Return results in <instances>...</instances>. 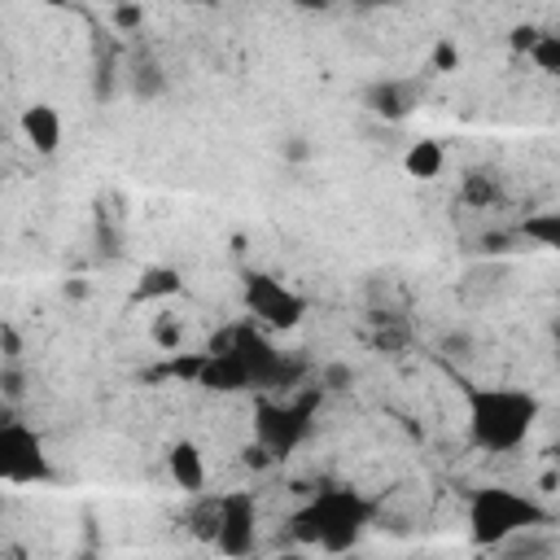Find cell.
Here are the masks:
<instances>
[{
  "label": "cell",
  "instance_id": "cell-3",
  "mask_svg": "<svg viewBox=\"0 0 560 560\" xmlns=\"http://www.w3.org/2000/svg\"><path fill=\"white\" fill-rule=\"evenodd\" d=\"M363 525H368V503L350 490H324L293 516L298 542L319 547V551H350Z\"/></svg>",
  "mask_w": 560,
  "mask_h": 560
},
{
  "label": "cell",
  "instance_id": "cell-18",
  "mask_svg": "<svg viewBox=\"0 0 560 560\" xmlns=\"http://www.w3.org/2000/svg\"><path fill=\"white\" fill-rule=\"evenodd\" d=\"M153 341H158L162 350H179V341H184L179 319H175V315H158V319H153Z\"/></svg>",
  "mask_w": 560,
  "mask_h": 560
},
{
  "label": "cell",
  "instance_id": "cell-13",
  "mask_svg": "<svg viewBox=\"0 0 560 560\" xmlns=\"http://www.w3.org/2000/svg\"><path fill=\"white\" fill-rule=\"evenodd\" d=\"M521 236L538 249H556L560 245V210H538V214H525L521 223Z\"/></svg>",
  "mask_w": 560,
  "mask_h": 560
},
{
  "label": "cell",
  "instance_id": "cell-20",
  "mask_svg": "<svg viewBox=\"0 0 560 560\" xmlns=\"http://www.w3.org/2000/svg\"><path fill=\"white\" fill-rule=\"evenodd\" d=\"M534 39H538V26H516L508 44H512L516 52H529V44H534Z\"/></svg>",
  "mask_w": 560,
  "mask_h": 560
},
{
  "label": "cell",
  "instance_id": "cell-2",
  "mask_svg": "<svg viewBox=\"0 0 560 560\" xmlns=\"http://www.w3.org/2000/svg\"><path fill=\"white\" fill-rule=\"evenodd\" d=\"M538 525H547V508L508 486H486L468 499V534L481 547H503L516 534H529Z\"/></svg>",
  "mask_w": 560,
  "mask_h": 560
},
{
  "label": "cell",
  "instance_id": "cell-1",
  "mask_svg": "<svg viewBox=\"0 0 560 560\" xmlns=\"http://www.w3.org/2000/svg\"><path fill=\"white\" fill-rule=\"evenodd\" d=\"M538 424V398L529 389H472L468 394V433L481 451L508 455L525 446L529 429Z\"/></svg>",
  "mask_w": 560,
  "mask_h": 560
},
{
  "label": "cell",
  "instance_id": "cell-14",
  "mask_svg": "<svg viewBox=\"0 0 560 560\" xmlns=\"http://www.w3.org/2000/svg\"><path fill=\"white\" fill-rule=\"evenodd\" d=\"M131 92H136L140 101L162 96V92H166V74H162V66L149 61V57H140V61L131 66Z\"/></svg>",
  "mask_w": 560,
  "mask_h": 560
},
{
  "label": "cell",
  "instance_id": "cell-16",
  "mask_svg": "<svg viewBox=\"0 0 560 560\" xmlns=\"http://www.w3.org/2000/svg\"><path fill=\"white\" fill-rule=\"evenodd\" d=\"M175 289H179V276H175L171 267H153V271H144L136 298H140V302H149V298H171Z\"/></svg>",
  "mask_w": 560,
  "mask_h": 560
},
{
  "label": "cell",
  "instance_id": "cell-17",
  "mask_svg": "<svg viewBox=\"0 0 560 560\" xmlns=\"http://www.w3.org/2000/svg\"><path fill=\"white\" fill-rule=\"evenodd\" d=\"M188 521H192V534H197L201 542H214V529H219V499H210V503L201 499Z\"/></svg>",
  "mask_w": 560,
  "mask_h": 560
},
{
  "label": "cell",
  "instance_id": "cell-21",
  "mask_svg": "<svg viewBox=\"0 0 560 560\" xmlns=\"http://www.w3.org/2000/svg\"><path fill=\"white\" fill-rule=\"evenodd\" d=\"M284 158H293V162H302V158H311V144H306L302 136H289V144H284Z\"/></svg>",
  "mask_w": 560,
  "mask_h": 560
},
{
  "label": "cell",
  "instance_id": "cell-11",
  "mask_svg": "<svg viewBox=\"0 0 560 560\" xmlns=\"http://www.w3.org/2000/svg\"><path fill=\"white\" fill-rule=\"evenodd\" d=\"M442 166H446V149H442L438 140H429V136L411 140V149L402 153V171H407L411 179H438Z\"/></svg>",
  "mask_w": 560,
  "mask_h": 560
},
{
  "label": "cell",
  "instance_id": "cell-5",
  "mask_svg": "<svg viewBox=\"0 0 560 560\" xmlns=\"http://www.w3.org/2000/svg\"><path fill=\"white\" fill-rule=\"evenodd\" d=\"M241 298H245V311L262 324V328H298L302 315H306V298L293 293L289 284H280L276 276L267 271H249L245 284H241Z\"/></svg>",
  "mask_w": 560,
  "mask_h": 560
},
{
  "label": "cell",
  "instance_id": "cell-4",
  "mask_svg": "<svg viewBox=\"0 0 560 560\" xmlns=\"http://www.w3.org/2000/svg\"><path fill=\"white\" fill-rule=\"evenodd\" d=\"M48 477H52V464H48L44 438L35 429H26L22 420H0V481L35 486Z\"/></svg>",
  "mask_w": 560,
  "mask_h": 560
},
{
  "label": "cell",
  "instance_id": "cell-15",
  "mask_svg": "<svg viewBox=\"0 0 560 560\" xmlns=\"http://www.w3.org/2000/svg\"><path fill=\"white\" fill-rule=\"evenodd\" d=\"M525 57L534 61V70H542V74H560V35H556V31H538V39L529 44Z\"/></svg>",
  "mask_w": 560,
  "mask_h": 560
},
{
  "label": "cell",
  "instance_id": "cell-8",
  "mask_svg": "<svg viewBox=\"0 0 560 560\" xmlns=\"http://www.w3.org/2000/svg\"><path fill=\"white\" fill-rule=\"evenodd\" d=\"M258 438H262L267 455H289L306 438V407H262Z\"/></svg>",
  "mask_w": 560,
  "mask_h": 560
},
{
  "label": "cell",
  "instance_id": "cell-12",
  "mask_svg": "<svg viewBox=\"0 0 560 560\" xmlns=\"http://www.w3.org/2000/svg\"><path fill=\"white\" fill-rule=\"evenodd\" d=\"M499 197H503V188H499V175L494 171H468L459 179V201L472 206V210H490Z\"/></svg>",
  "mask_w": 560,
  "mask_h": 560
},
{
  "label": "cell",
  "instance_id": "cell-23",
  "mask_svg": "<svg viewBox=\"0 0 560 560\" xmlns=\"http://www.w3.org/2000/svg\"><path fill=\"white\" fill-rule=\"evenodd\" d=\"M118 26H140V9L136 4H122L118 9Z\"/></svg>",
  "mask_w": 560,
  "mask_h": 560
},
{
  "label": "cell",
  "instance_id": "cell-6",
  "mask_svg": "<svg viewBox=\"0 0 560 560\" xmlns=\"http://www.w3.org/2000/svg\"><path fill=\"white\" fill-rule=\"evenodd\" d=\"M258 542V508L245 490L223 494L219 499V529H214V547L223 556H249Z\"/></svg>",
  "mask_w": 560,
  "mask_h": 560
},
{
  "label": "cell",
  "instance_id": "cell-9",
  "mask_svg": "<svg viewBox=\"0 0 560 560\" xmlns=\"http://www.w3.org/2000/svg\"><path fill=\"white\" fill-rule=\"evenodd\" d=\"M18 127H22V140H26L39 158H52V153L61 149V140H66V122H61V114H57L48 101L26 105L22 118H18Z\"/></svg>",
  "mask_w": 560,
  "mask_h": 560
},
{
  "label": "cell",
  "instance_id": "cell-22",
  "mask_svg": "<svg viewBox=\"0 0 560 560\" xmlns=\"http://www.w3.org/2000/svg\"><path fill=\"white\" fill-rule=\"evenodd\" d=\"M293 9H302V13H328L332 9V0H289Z\"/></svg>",
  "mask_w": 560,
  "mask_h": 560
},
{
  "label": "cell",
  "instance_id": "cell-25",
  "mask_svg": "<svg viewBox=\"0 0 560 560\" xmlns=\"http://www.w3.org/2000/svg\"><path fill=\"white\" fill-rule=\"evenodd\" d=\"M0 140H4V136H0Z\"/></svg>",
  "mask_w": 560,
  "mask_h": 560
},
{
  "label": "cell",
  "instance_id": "cell-19",
  "mask_svg": "<svg viewBox=\"0 0 560 560\" xmlns=\"http://www.w3.org/2000/svg\"><path fill=\"white\" fill-rule=\"evenodd\" d=\"M459 66V48L451 39H438L433 44V70H455Z\"/></svg>",
  "mask_w": 560,
  "mask_h": 560
},
{
  "label": "cell",
  "instance_id": "cell-7",
  "mask_svg": "<svg viewBox=\"0 0 560 560\" xmlns=\"http://www.w3.org/2000/svg\"><path fill=\"white\" fill-rule=\"evenodd\" d=\"M363 105L385 122H407L420 105V83L416 79H376V83H368Z\"/></svg>",
  "mask_w": 560,
  "mask_h": 560
},
{
  "label": "cell",
  "instance_id": "cell-24",
  "mask_svg": "<svg viewBox=\"0 0 560 560\" xmlns=\"http://www.w3.org/2000/svg\"><path fill=\"white\" fill-rule=\"evenodd\" d=\"M4 394H9V398H18V394H22V376H18V372H9V376H4Z\"/></svg>",
  "mask_w": 560,
  "mask_h": 560
},
{
  "label": "cell",
  "instance_id": "cell-10",
  "mask_svg": "<svg viewBox=\"0 0 560 560\" xmlns=\"http://www.w3.org/2000/svg\"><path fill=\"white\" fill-rule=\"evenodd\" d=\"M166 472H171V481L184 490V494H201L206 490V455H201V446L197 442H171L166 446Z\"/></svg>",
  "mask_w": 560,
  "mask_h": 560
}]
</instances>
